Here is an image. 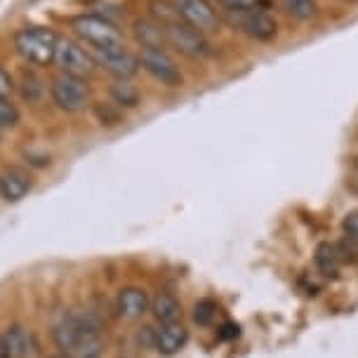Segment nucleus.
I'll use <instances>...</instances> for the list:
<instances>
[{
	"mask_svg": "<svg viewBox=\"0 0 358 358\" xmlns=\"http://www.w3.org/2000/svg\"><path fill=\"white\" fill-rule=\"evenodd\" d=\"M236 335H238V325H234V323H227L220 332L222 340H231V337H236Z\"/></svg>",
	"mask_w": 358,
	"mask_h": 358,
	"instance_id": "30",
	"label": "nucleus"
},
{
	"mask_svg": "<svg viewBox=\"0 0 358 358\" xmlns=\"http://www.w3.org/2000/svg\"><path fill=\"white\" fill-rule=\"evenodd\" d=\"M15 92H19L24 104L29 106H43L45 99L50 97V80H45L41 71L34 66H24L22 73H19V80Z\"/></svg>",
	"mask_w": 358,
	"mask_h": 358,
	"instance_id": "11",
	"label": "nucleus"
},
{
	"mask_svg": "<svg viewBox=\"0 0 358 358\" xmlns=\"http://www.w3.org/2000/svg\"><path fill=\"white\" fill-rule=\"evenodd\" d=\"M22 123V111L8 94H0V130H15Z\"/></svg>",
	"mask_w": 358,
	"mask_h": 358,
	"instance_id": "23",
	"label": "nucleus"
},
{
	"mask_svg": "<svg viewBox=\"0 0 358 358\" xmlns=\"http://www.w3.org/2000/svg\"><path fill=\"white\" fill-rule=\"evenodd\" d=\"M69 29H71L73 38L85 45L90 52H99V50H113L123 48V34H120L118 24L108 17L92 15V12H83L69 19Z\"/></svg>",
	"mask_w": 358,
	"mask_h": 358,
	"instance_id": "2",
	"label": "nucleus"
},
{
	"mask_svg": "<svg viewBox=\"0 0 358 358\" xmlns=\"http://www.w3.org/2000/svg\"><path fill=\"white\" fill-rule=\"evenodd\" d=\"M55 66L59 73L78 76V78H92L99 71L92 52L73 36H59L55 52Z\"/></svg>",
	"mask_w": 358,
	"mask_h": 358,
	"instance_id": "5",
	"label": "nucleus"
},
{
	"mask_svg": "<svg viewBox=\"0 0 358 358\" xmlns=\"http://www.w3.org/2000/svg\"><path fill=\"white\" fill-rule=\"evenodd\" d=\"M139 66L151 76L158 85L177 90L184 85V73L179 69L177 59L168 50H156V48H139Z\"/></svg>",
	"mask_w": 358,
	"mask_h": 358,
	"instance_id": "6",
	"label": "nucleus"
},
{
	"mask_svg": "<svg viewBox=\"0 0 358 358\" xmlns=\"http://www.w3.org/2000/svg\"><path fill=\"white\" fill-rule=\"evenodd\" d=\"M132 36L139 48H156L168 50V41H165V29L153 17H139L132 22Z\"/></svg>",
	"mask_w": 358,
	"mask_h": 358,
	"instance_id": "14",
	"label": "nucleus"
},
{
	"mask_svg": "<svg viewBox=\"0 0 358 358\" xmlns=\"http://www.w3.org/2000/svg\"><path fill=\"white\" fill-rule=\"evenodd\" d=\"M92 99V87H90L87 78H78V76H69L57 71L50 78V101L62 113H80L90 106Z\"/></svg>",
	"mask_w": 358,
	"mask_h": 358,
	"instance_id": "3",
	"label": "nucleus"
},
{
	"mask_svg": "<svg viewBox=\"0 0 358 358\" xmlns=\"http://www.w3.org/2000/svg\"><path fill=\"white\" fill-rule=\"evenodd\" d=\"M151 313L158 325L179 323L182 321V304H179V299L172 292H158L151 299Z\"/></svg>",
	"mask_w": 358,
	"mask_h": 358,
	"instance_id": "17",
	"label": "nucleus"
},
{
	"mask_svg": "<svg viewBox=\"0 0 358 358\" xmlns=\"http://www.w3.org/2000/svg\"><path fill=\"white\" fill-rule=\"evenodd\" d=\"M217 316V304L213 299H198L194 304V323L201 325V328H208V325H213Z\"/></svg>",
	"mask_w": 358,
	"mask_h": 358,
	"instance_id": "25",
	"label": "nucleus"
},
{
	"mask_svg": "<svg viewBox=\"0 0 358 358\" xmlns=\"http://www.w3.org/2000/svg\"><path fill=\"white\" fill-rule=\"evenodd\" d=\"M80 337H83V330H80L78 316L62 318L52 330V340H55L57 349H59L62 354H73V349L78 347Z\"/></svg>",
	"mask_w": 358,
	"mask_h": 358,
	"instance_id": "15",
	"label": "nucleus"
},
{
	"mask_svg": "<svg viewBox=\"0 0 358 358\" xmlns=\"http://www.w3.org/2000/svg\"><path fill=\"white\" fill-rule=\"evenodd\" d=\"M52 358H73L71 354H57V356H52Z\"/></svg>",
	"mask_w": 358,
	"mask_h": 358,
	"instance_id": "32",
	"label": "nucleus"
},
{
	"mask_svg": "<svg viewBox=\"0 0 358 358\" xmlns=\"http://www.w3.org/2000/svg\"><path fill=\"white\" fill-rule=\"evenodd\" d=\"M31 189H34V177L29 170L19 168V165H10L0 172V198L5 203H19L24 201Z\"/></svg>",
	"mask_w": 358,
	"mask_h": 358,
	"instance_id": "10",
	"label": "nucleus"
},
{
	"mask_svg": "<svg viewBox=\"0 0 358 358\" xmlns=\"http://www.w3.org/2000/svg\"><path fill=\"white\" fill-rule=\"evenodd\" d=\"M0 358H15V354H12L10 344L5 342V337L0 335Z\"/></svg>",
	"mask_w": 358,
	"mask_h": 358,
	"instance_id": "31",
	"label": "nucleus"
},
{
	"mask_svg": "<svg viewBox=\"0 0 358 358\" xmlns=\"http://www.w3.org/2000/svg\"><path fill=\"white\" fill-rule=\"evenodd\" d=\"M344 3H349V0H344Z\"/></svg>",
	"mask_w": 358,
	"mask_h": 358,
	"instance_id": "34",
	"label": "nucleus"
},
{
	"mask_svg": "<svg viewBox=\"0 0 358 358\" xmlns=\"http://www.w3.org/2000/svg\"><path fill=\"white\" fill-rule=\"evenodd\" d=\"M151 311V297L144 287H123L116 297V313L125 321H137Z\"/></svg>",
	"mask_w": 358,
	"mask_h": 358,
	"instance_id": "12",
	"label": "nucleus"
},
{
	"mask_svg": "<svg viewBox=\"0 0 358 358\" xmlns=\"http://www.w3.org/2000/svg\"><path fill=\"white\" fill-rule=\"evenodd\" d=\"M224 17L234 29H238L241 34H245L257 43H271L278 36V22L266 10V5L248 12H224Z\"/></svg>",
	"mask_w": 358,
	"mask_h": 358,
	"instance_id": "7",
	"label": "nucleus"
},
{
	"mask_svg": "<svg viewBox=\"0 0 358 358\" xmlns=\"http://www.w3.org/2000/svg\"><path fill=\"white\" fill-rule=\"evenodd\" d=\"M92 57L97 62V69L106 71L113 80H132L142 69L137 52L127 50L125 45L113 50H99V52H92Z\"/></svg>",
	"mask_w": 358,
	"mask_h": 358,
	"instance_id": "9",
	"label": "nucleus"
},
{
	"mask_svg": "<svg viewBox=\"0 0 358 358\" xmlns=\"http://www.w3.org/2000/svg\"><path fill=\"white\" fill-rule=\"evenodd\" d=\"M222 12H248L255 8H264V0H215Z\"/></svg>",
	"mask_w": 358,
	"mask_h": 358,
	"instance_id": "26",
	"label": "nucleus"
},
{
	"mask_svg": "<svg viewBox=\"0 0 358 358\" xmlns=\"http://www.w3.org/2000/svg\"><path fill=\"white\" fill-rule=\"evenodd\" d=\"M92 113L101 127H116L123 123V111L116 104H111V101H94Z\"/></svg>",
	"mask_w": 358,
	"mask_h": 358,
	"instance_id": "22",
	"label": "nucleus"
},
{
	"mask_svg": "<svg viewBox=\"0 0 358 358\" xmlns=\"http://www.w3.org/2000/svg\"><path fill=\"white\" fill-rule=\"evenodd\" d=\"M187 342H189V330L187 325H182V321L161 325V328L153 332V349L161 356L179 354V351L187 347Z\"/></svg>",
	"mask_w": 358,
	"mask_h": 358,
	"instance_id": "13",
	"label": "nucleus"
},
{
	"mask_svg": "<svg viewBox=\"0 0 358 358\" xmlns=\"http://www.w3.org/2000/svg\"><path fill=\"white\" fill-rule=\"evenodd\" d=\"M3 337H5V342L10 344L15 358H29V356H34L38 349L34 335H31L27 328H22V325H10V328L3 332Z\"/></svg>",
	"mask_w": 358,
	"mask_h": 358,
	"instance_id": "19",
	"label": "nucleus"
},
{
	"mask_svg": "<svg viewBox=\"0 0 358 358\" xmlns=\"http://www.w3.org/2000/svg\"><path fill=\"white\" fill-rule=\"evenodd\" d=\"M59 34L52 27H22L12 36V48L27 66L45 69L55 64Z\"/></svg>",
	"mask_w": 358,
	"mask_h": 358,
	"instance_id": "1",
	"label": "nucleus"
},
{
	"mask_svg": "<svg viewBox=\"0 0 358 358\" xmlns=\"http://www.w3.org/2000/svg\"><path fill=\"white\" fill-rule=\"evenodd\" d=\"M337 245V252H340V257L342 262H356L358 259V243L356 241H351V238H344L340 243H335Z\"/></svg>",
	"mask_w": 358,
	"mask_h": 358,
	"instance_id": "27",
	"label": "nucleus"
},
{
	"mask_svg": "<svg viewBox=\"0 0 358 358\" xmlns=\"http://www.w3.org/2000/svg\"><path fill=\"white\" fill-rule=\"evenodd\" d=\"M15 87H17V83H15V78H12V73L5 66H0V94H8V97H12Z\"/></svg>",
	"mask_w": 358,
	"mask_h": 358,
	"instance_id": "29",
	"label": "nucleus"
},
{
	"mask_svg": "<svg viewBox=\"0 0 358 358\" xmlns=\"http://www.w3.org/2000/svg\"><path fill=\"white\" fill-rule=\"evenodd\" d=\"M342 234L358 243V210H351L342 217Z\"/></svg>",
	"mask_w": 358,
	"mask_h": 358,
	"instance_id": "28",
	"label": "nucleus"
},
{
	"mask_svg": "<svg viewBox=\"0 0 358 358\" xmlns=\"http://www.w3.org/2000/svg\"><path fill=\"white\" fill-rule=\"evenodd\" d=\"M179 19L206 36H215L222 29V17L210 0H172Z\"/></svg>",
	"mask_w": 358,
	"mask_h": 358,
	"instance_id": "8",
	"label": "nucleus"
},
{
	"mask_svg": "<svg viewBox=\"0 0 358 358\" xmlns=\"http://www.w3.org/2000/svg\"><path fill=\"white\" fill-rule=\"evenodd\" d=\"M163 29H165L168 48L175 50L184 59L203 62V59H208V57H213L215 48H213V43H210V36L201 34V31H196L194 27H189V24H184L182 19H177V22H172Z\"/></svg>",
	"mask_w": 358,
	"mask_h": 358,
	"instance_id": "4",
	"label": "nucleus"
},
{
	"mask_svg": "<svg viewBox=\"0 0 358 358\" xmlns=\"http://www.w3.org/2000/svg\"><path fill=\"white\" fill-rule=\"evenodd\" d=\"M151 17L156 19L161 27H168V24L177 22V19H179L175 5H172V0H153V3H151Z\"/></svg>",
	"mask_w": 358,
	"mask_h": 358,
	"instance_id": "24",
	"label": "nucleus"
},
{
	"mask_svg": "<svg viewBox=\"0 0 358 358\" xmlns=\"http://www.w3.org/2000/svg\"><path fill=\"white\" fill-rule=\"evenodd\" d=\"M0 137H3V130H0Z\"/></svg>",
	"mask_w": 358,
	"mask_h": 358,
	"instance_id": "33",
	"label": "nucleus"
},
{
	"mask_svg": "<svg viewBox=\"0 0 358 358\" xmlns=\"http://www.w3.org/2000/svg\"><path fill=\"white\" fill-rule=\"evenodd\" d=\"M104 354H106V342L101 340V332H97V335H83L71 356L73 358H104Z\"/></svg>",
	"mask_w": 358,
	"mask_h": 358,
	"instance_id": "21",
	"label": "nucleus"
},
{
	"mask_svg": "<svg viewBox=\"0 0 358 358\" xmlns=\"http://www.w3.org/2000/svg\"><path fill=\"white\" fill-rule=\"evenodd\" d=\"M108 101L116 104L120 111H132L142 104V92L132 80H111L108 85Z\"/></svg>",
	"mask_w": 358,
	"mask_h": 358,
	"instance_id": "16",
	"label": "nucleus"
},
{
	"mask_svg": "<svg viewBox=\"0 0 358 358\" xmlns=\"http://www.w3.org/2000/svg\"><path fill=\"white\" fill-rule=\"evenodd\" d=\"M313 264H316V268L325 278H335L342 266V257H340V252H337L335 243H330V241L318 243L316 250H313Z\"/></svg>",
	"mask_w": 358,
	"mask_h": 358,
	"instance_id": "18",
	"label": "nucleus"
},
{
	"mask_svg": "<svg viewBox=\"0 0 358 358\" xmlns=\"http://www.w3.org/2000/svg\"><path fill=\"white\" fill-rule=\"evenodd\" d=\"M285 15L292 17L295 22H313L318 17V3L316 0H280Z\"/></svg>",
	"mask_w": 358,
	"mask_h": 358,
	"instance_id": "20",
	"label": "nucleus"
}]
</instances>
